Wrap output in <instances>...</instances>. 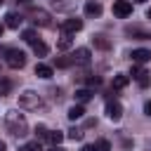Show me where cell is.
Wrapping results in <instances>:
<instances>
[{
  "label": "cell",
  "instance_id": "obj_1",
  "mask_svg": "<svg viewBox=\"0 0 151 151\" xmlns=\"http://www.w3.org/2000/svg\"><path fill=\"white\" fill-rule=\"evenodd\" d=\"M5 125H7V130H9L14 137H24V134H28L26 116H24V113H19L17 109H12V111H7V113H5Z\"/></svg>",
  "mask_w": 151,
  "mask_h": 151
},
{
  "label": "cell",
  "instance_id": "obj_2",
  "mask_svg": "<svg viewBox=\"0 0 151 151\" xmlns=\"http://www.w3.org/2000/svg\"><path fill=\"white\" fill-rule=\"evenodd\" d=\"M2 57H5V64L9 68H24V64H26V54L21 50H17V47H7L2 52Z\"/></svg>",
  "mask_w": 151,
  "mask_h": 151
},
{
  "label": "cell",
  "instance_id": "obj_3",
  "mask_svg": "<svg viewBox=\"0 0 151 151\" xmlns=\"http://www.w3.org/2000/svg\"><path fill=\"white\" fill-rule=\"evenodd\" d=\"M40 104H42V99H40V94L33 92V90H24V92L19 94V109H28V111H33V109H38Z\"/></svg>",
  "mask_w": 151,
  "mask_h": 151
},
{
  "label": "cell",
  "instance_id": "obj_4",
  "mask_svg": "<svg viewBox=\"0 0 151 151\" xmlns=\"http://www.w3.org/2000/svg\"><path fill=\"white\" fill-rule=\"evenodd\" d=\"M31 19H33V24L40 26V28H47V26L52 24L50 12H45V9H33V12H31Z\"/></svg>",
  "mask_w": 151,
  "mask_h": 151
},
{
  "label": "cell",
  "instance_id": "obj_5",
  "mask_svg": "<svg viewBox=\"0 0 151 151\" xmlns=\"http://www.w3.org/2000/svg\"><path fill=\"white\" fill-rule=\"evenodd\" d=\"M106 116L116 123V120H120L123 118V106H120V101H116V99H109L106 101Z\"/></svg>",
  "mask_w": 151,
  "mask_h": 151
},
{
  "label": "cell",
  "instance_id": "obj_6",
  "mask_svg": "<svg viewBox=\"0 0 151 151\" xmlns=\"http://www.w3.org/2000/svg\"><path fill=\"white\" fill-rule=\"evenodd\" d=\"M113 14L120 17V19L130 17V14H132V2H130V0H116V2H113Z\"/></svg>",
  "mask_w": 151,
  "mask_h": 151
},
{
  "label": "cell",
  "instance_id": "obj_7",
  "mask_svg": "<svg viewBox=\"0 0 151 151\" xmlns=\"http://www.w3.org/2000/svg\"><path fill=\"white\" fill-rule=\"evenodd\" d=\"M80 28H83V19H78V17H71L66 21H61V31L64 33H78Z\"/></svg>",
  "mask_w": 151,
  "mask_h": 151
},
{
  "label": "cell",
  "instance_id": "obj_8",
  "mask_svg": "<svg viewBox=\"0 0 151 151\" xmlns=\"http://www.w3.org/2000/svg\"><path fill=\"white\" fill-rule=\"evenodd\" d=\"M71 59H73L76 66H87V64H90V50H87V47H78Z\"/></svg>",
  "mask_w": 151,
  "mask_h": 151
},
{
  "label": "cell",
  "instance_id": "obj_9",
  "mask_svg": "<svg viewBox=\"0 0 151 151\" xmlns=\"http://www.w3.org/2000/svg\"><path fill=\"white\" fill-rule=\"evenodd\" d=\"M130 57H132V61H134V64H144V61H149V59H151V52H149V50H144V47H139V50H132V54H130Z\"/></svg>",
  "mask_w": 151,
  "mask_h": 151
},
{
  "label": "cell",
  "instance_id": "obj_10",
  "mask_svg": "<svg viewBox=\"0 0 151 151\" xmlns=\"http://www.w3.org/2000/svg\"><path fill=\"white\" fill-rule=\"evenodd\" d=\"M85 14H87V17H99V14H101V2L87 0V2H85Z\"/></svg>",
  "mask_w": 151,
  "mask_h": 151
},
{
  "label": "cell",
  "instance_id": "obj_11",
  "mask_svg": "<svg viewBox=\"0 0 151 151\" xmlns=\"http://www.w3.org/2000/svg\"><path fill=\"white\" fill-rule=\"evenodd\" d=\"M52 66H47V64H35V76L38 78H42V80H50L52 78Z\"/></svg>",
  "mask_w": 151,
  "mask_h": 151
},
{
  "label": "cell",
  "instance_id": "obj_12",
  "mask_svg": "<svg viewBox=\"0 0 151 151\" xmlns=\"http://www.w3.org/2000/svg\"><path fill=\"white\" fill-rule=\"evenodd\" d=\"M21 21H24V19H21V14H14V12H9V14L5 17V26H7V28H19V26H21Z\"/></svg>",
  "mask_w": 151,
  "mask_h": 151
},
{
  "label": "cell",
  "instance_id": "obj_13",
  "mask_svg": "<svg viewBox=\"0 0 151 151\" xmlns=\"http://www.w3.org/2000/svg\"><path fill=\"white\" fill-rule=\"evenodd\" d=\"M85 116V109H83V104H73L71 109H68V120H80Z\"/></svg>",
  "mask_w": 151,
  "mask_h": 151
},
{
  "label": "cell",
  "instance_id": "obj_14",
  "mask_svg": "<svg viewBox=\"0 0 151 151\" xmlns=\"http://www.w3.org/2000/svg\"><path fill=\"white\" fill-rule=\"evenodd\" d=\"M127 83H130V76H125V73H116V76H113V87H116V90L127 87Z\"/></svg>",
  "mask_w": 151,
  "mask_h": 151
},
{
  "label": "cell",
  "instance_id": "obj_15",
  "mask_svg": "<svg viewBox=\"0 0 151 151\" xmlns=\"http://www.w3.org/2000/svg\"><path fill=\"white\" fill-rule=\"evenodd\" d=\"M92 97H94V92H92V90H87V87H83V90H78V92H76V101H78V104H85V101H90Z\"/></svg>",
  "mask_w": 151,
  "mask_h": 151
},
{
  "label": "cell",
  "instance_id": "obj_16",
  "mask_svg": "<svg viewBox=\"0 0 151 151\" xmlns=\"http://www.w3.org/2000/svg\"><path fill=\"white\" fill-rule=\"evenodd\" d=\"M71 45H73V38H71V33H64V31H61V38L57 40V47H59V50H68Z\"/></svg>",
  "mask_w": 151,
  "mask_h": 151
},
{
  "label": "cell",
  "instance_id": "obj_17",
  "mask_svg": "<svg viewBox=\"0 0 151 151\" xmlns=\"http://www.w3.org/2000/svg\"><path fill=\"white\" fill-rule=\"evenodd\" d=\"M47 52H50V47H47L42 40L33 42V54H35V57H47Z\"/></svg>",
  "mask_w": 151,
  "mask_h": 151
},
{
  "label": "cell",
  "instance_id": "obj_18",
  "mask_svg": "<svg viewBox=\"0 0 151 151\" xmlns=\"http://www.w3.org/2000/svg\"><path fill=\"white\" fill-rule=\"evenodd\" d=\"M92 42H94V47H99V50H109V47H111V42H109L104 35H94Z\"/></svg>",
  "mask_w": 151,
  "mask_h": 151
},
{
  "label": "cell",
  "instance_id": "obj_19",
  "mask_svg": "<svg viewBox=\"0 0 151 151\" xmlns=\"http://www.w3.org/2000/svg\"><path fill=\"white\" fill-rule=\"evenodd\" d=\"M21 38H24V40H26L28 45H33V42H38V33H35L33 28H28V31H24V33H21Z\"/></svg>",
  "mask_w": 151,
  "mask_h": 151
},
{
  "label": "cell",
  "instance_id": "obj_20",
  "mask_svg": "<svg viewBox=\"0 0 151 151\" xmlns=\"http://www.w3.org/2000/svg\"><path fill=\"white\" fill-rule=\"evenodd\" d=\"M21 151H42V146H40L38 139H33V142H26V144L21 146Z\"/></svg>",
  "mask_w": 151,
  "mask_h": 151
},
{
  "label": "cell",
  "instance_id": "obj_21",
  "mask_svg": "<svg viewBox=\"0 0 151 151\" xmlns=\"http://www.w3.org/2000/svg\"><path fill=\"white\" fill-rule=\"evenodd\" d=\"M47 139L52 142V146H54V144H61V142H64V132L54 130V132H50V137H47Z\"/></svg>",
  "mask_w": 151,
  "mask_h": 151
},
{
  "label": "cell",
  "instance_id": "obj_22",
  "mask_svg": "<svg viewBox=\"0 0 151 151\" xmlns=\"http://www.w3.org/2000/svg\"><path fill=\"white\" fill-rule=\"evenodd\" d=\"M47 137H50V130L45 125H38L35 127V139H47Z\"/></svg>",
  "mask_w": 151,
  "mask_h": 151
},
{
  "label": "cell",
  "instance_id": "obj_23",
  "mask_svg": "<svg viewBox=\"0 0 151 151\" xmlns=\"http://www.w3.org/2000/svg\"><path fill=\"white\" fill-rule=\"evenodd\" d=\"M137 83H139L142 87H149V83H151V73H146V71H144V73L137 78Z\"/></svg>",
  "mask_w": 151,
  "mask_h": 151
},
{
  "label": "cell",
  "instance_id": "obj_24",
  "mask_svg": "<svg viewBox=\"0 0 151 151\" xmlns=\"http://www.w3.org/2000/svg\"><path fill=\"white\" fill-rule=\"evenodd\" d=\"M68 139H73V142H80V139H83V130H78V127L68 130Z\"/></svg>",
  "mask_w": 151,
  "mask_h": 151
},
{
  "label": "cell",
  "instance_id": "obj_25",
  "mask_svg": "<svg viewBox=\"0 0 151 151\" xmlns=\"http://www.w3.org/2000/svg\"><path fill=\"white\" fill-rule=\"evenodd\" d=\"M94 146H97V151H111V142L109 139H99Z\"/></svg>",
  "mask_w": 151,
  "mask_h": 151
},
{
  "label": "cell",
  "instance_id": "obj_26",
  "mask_svg": "<svg viewBox=\"0 0 151 151\" xmlns=\"http://www.w3.org/2000/svg\"><path fill=\"white\" fill-rule=\"evenodd\" d=\"M57 66H59V68H68V66H73V59L61 57V59H57Z\"/></svg>",
  "mask_w": 151,
  "mask_h": 151
},
{
  "label": "cell",
  "instance_id": "obj_27",
  "mask_svg": "<svg viewBox=\"0 0 151 151\" xmlns=\"http://www.w3.org/2000/svg\"><path fill=\"white\" fill-rule=\"evenodd\" d=\"M142 73H144V68H142L139 64H132V68H130V76H132V78H139Z\"/></svg>",
  "mask_w": 151,
  "mask_h": 151
},
{
  "label": "cell",
  "instance_id": "obj_28",
  "mask_svg": "<svg viewBox=\"0 0 151 151\" xmlns=\"http://www.w3.org/2000/svg\"><path fill=\"white\" fill-rule=\"evenodd\" d=\"M12 90V83L9 80H0V94H7Z\"/></svg>",
  "mask_w": 151,
  "mask_h": 151
},
{
  "label": "cell",
  "instance_id": "obj_29",
  "mask_svg": "<svg viewBox=\"0 0 151 151\" xmlns=\"http://www.w3.org/2000/svg\"><path fill=\"white\" fill-rule=\"evenodd\" d=\"M87 85H90V87H97V85H101V78H99V76H92V78L87 80Z\"/></svg>",
  "mask_w": 151,
  "mask_h": 151
},
{
  "label": "cell",
  "instance_id": "obj_30",
  "mask_svg": "<svg viewBox=\"0 0 151 151\" xmlns=\"http://www.w3.org/2000/svg\"><path fill=\"white\" fill-rule=\"evenodd\" d=\"M80 151H97V146H94V144H85Z\"/></svg>",
  "mask_w": 151,
  "mask_h": 151
},
{
  "label": "cell",
  "instance_id": "obj_31",
  "mask_svg": "<svg viewBox=\"0 0 151 151\" xmlns=\"http://www.w3.org/2000/svg\"><path fill=\"white\" fill-rule=\"evenodd\" d=\"M144 113L151 118V101H146V104H144Z\"/></svg>",
  "mask_w": 151,
  "mask_h": 151
},
{
  "label": "cell",
  "instance_id": "obj_32",
  "mask_svg": "<svg viewBox=\"0 0 151 151\" xmlns=\"http://www.w3.org/2000/svg\"><path fill=\"white\" fill-rule=\"evenodd\" d=\"M52 151H66V149H64V146H59V144H54V146H52Z\"/></svg>",
  "mask_w": 151,
  "mask_h": 151
},
{
  "label": "cell",
  "instance_id": "obj_33",
  "mask_svg": "<svg viewBox=\"0 0 151 151\" xmlns=\"http://www.w3.org/2000/svg\"><path fill=\"white\" fill-rule=\"evenodd\" d=\"M0 151H7V144H5L2 139H0Z\"/></svg>",
  "mask_w": 151,
  "mask_h": 151
},
{
  "label": "cell",
  "instance_id": "obj_34",
  "mask_svg": "<svg viewBox=\"0 0 151 151\" xmlns=\"http://www.w3.org/2000/svg\"><path fill=\"white\" fill-rule=\"evenodd\" d=\"M2 33H5V26H2V24H0V38H2Z\"/></svg>",
  "mask_w": 151,
  "mask_h": 151
},
{
  "label": "cell",
  "instance_id": "obj_35",
  "mask_svg": "<svg viewBox=\"0 0 151 151\" xmlns=\"http://www.w3.org/2000/svg\"><path fill=\"white\" fill-rule=\"evenodd\" d=\"M17 2H21V5H28V0H17Z\"/></svg>",
  "mask_w": 151,
  "mask_h": 151
},
{
  "label": "cell",
  "instance_id": "obj_36",
  "mask_svg": "<svg viewBox=\"0 0 151 151\" xmlns=\"http://www.w3.org/2000/svg\"><path fill=\"white\" fill-rule=\"evenodd\" d=\"M146 17H149V19H151V7H149V9H146Z\"/></svg>",
  "mask_w": 151,
  "mask_h": 151
},
{
  "label": "cell",
  "instance_id": "obj_37",
  "mask_svg": "<svg viewBox=\"0 0 151 151\" xmlns=\"http://www.w3.org/2000/svg\"><path fill=\"white\" fill-rule=\"evenodd\" d=\"M134 2H146V0H134Z\"/></svg>",
  "mask_w": 151,
  "mask_h": 151
},
{
  "label": "cell",
  "instance_id": "obj_38",
  "mask_svg": "<svg viewBox=\"0 0 151 151\" xmlns=\"http://www.w3.org/2000/svg\"><path fill=\"white\" fill-rule=\"evenodd\" d=\"M52 2H54V5H57V2H61V0H52Z\"/></svg>",
  "mask_w": 151,
  "mask_h": 151
},
{
  "label": "cell",
  "instance_id": "obj_39",
  "mask_svg": "<svg viewBox=\"0 0 151 151\" xmlns=\"http://www.w3.org/2000/svg\"><path fill=\"white\" fill-rule=\"evenodd\" d=\"M2 2H5V0H0V5H2Z\"/></svg>",
  "mask_w": 151,
  "mask_h": 151
}]
</instances>
